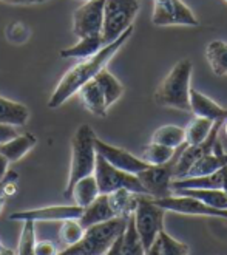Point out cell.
Wrapping results in <instances>:
<instances>
[{
    "mask_svg": "<svg viewBox=\"0 0 227 255\" xmlns=\"http://www.w3.org/2000/svg\"><path fill=\"white\" fill-rule=\"evenodd\" d=\"M131 34H133V26H130L127 31L124 34H120L116 40L105 45V47L96 54L90 56L87 59H82L79 64L71 67L62 76V79L59 81L56 90L48 101V107L59 109L62 104H65V101H68L73 95L78 93L82 85L95 79L96 74L107 67L110 59L124 47V43L131 37Z\"/></svg>",
    "mask_w": 227,
    "mask_h": 255,
    "instance_id": "cell-1",
    "label": "cell"
},
{
    "mask_svg": "<svg viewBox=\"0 0 227 255\" xmlns=\"http://www.w3.org/2000/svg\"><path fill=\"white\" fill-rule=\"evenodd\" d=\"M96 133L90 127V124H82L71 138V161H70V172L68 181L64 190V197L68 198L73 186L79 181L81 178L93 175L96 167Z\"/></svg>",
    "mask_w": 227,
    "mask_h": 255,
    "instance_id": "cell-2",
    "label": "cell"
},
{
    "mask_svg": "<svg viewBox=\"0 0 227 255\" xmlns=\"http://www.w3.org/2000/svg\"><path fill=\"white\" fill-rule=\"evenodd\" d=\"M193 64L190 59L179 61L155 92V102L165 109L190 112V79Z\"/></svg>",
    "mask_w": 227,
    "mask_h": 255,
    "instance_id": "cell-3",
    "label": "cell"
},
{
    "mask_svg": "<svg viewBox=\"0 0 227 255\" xmlns=\"http://www.w3.org/2000/svg\"><path fill=\"white\" fill-rule=\"evenodd\" d=\"M128 218L114 217L112 220L93 224L85 229L82 240L71 248H65L62 254L70 255H105L112 245L124 234Z\"/></svg>",
    "mask_w": 227,
    "mask_h": 255,
    "instance_id": "cell-4",
    "label": "cell"
},
{
    "mask_svg": "<svg viewBox=\"0 0 227 255\" xmlns=\"http://www.w3.org/2000/svg\"><path fill=\"white\" fill-rule=\"evenodd\" d=\"M138 12L139 0H105L102 26V37L105 43L116 40L130 26H133L131 23Z\"/></svg>",
    "mask_w": 227,
    "mask_h": 255,
    "instance_id": "cell-5",
    "label": "cell"
},
{
    "mask_svg": "<svg viewBox=\"0 0 227 255\" xmlns=\"http://www.w3.org/2000/svg\"><path fill=\"white\" fill-rule=\"evenodd\" d=\"M164 217L165 211L153 201V198H150L148 195H139L133 218L145 251L155 243L159 232L164 229Z\"/></svg>",
    "mask_w": 227,
    "mask_h": 255,
    "instance_id": "cell-6",
    "label": "cell"
},
{
    "mask_svg": "<svg viewBox=\"0 0 227 255\" xmlns=\"http://www.w3.org/2000/svg\"><path fill=\"white\" fill-rule=\"evenodd\" d=\"M95 176H96L101 195H109L119 189H127L134 193L147 195L138 175L127 173L124 170H119V169L113 167L112 164L105 161L101 155H98V158H96Z\"/></svg>",
    "mask_w": 227,
    "mask_h": 255,
    "instance_id": "cell-7",
    "label": "cell"
},
{
    "mask_svg": "<svg viewBox=\"0 0 227 255\" xmlns=\"http://www.w3.org/2000/svg\"><path fill=\"white\" fill-rule=\"evenodd\" d=\"M179 150H178V153H179ZM178 153L170 162L161 164V166H148L145 170L138 173L139 181L150 198H153V200L165 198V197H170L173 193L172 181L175 179V164L178 159Z\"/></svg>",
    "mask_w": 227,
    "mask_h": 255,
    "instance_id": "cell-8",
    "label": "cell"
},
{
    "mask_svg": "<svg viewBox=\"0 0 227 255\" xmlns=\"http://www.w3.org/2000/svg\"><path fill=\"white\" fill-rule=\"evenodd\" d=\"M151 23L156 26H198V19L183 0H153Z\"/></svg>",
    "mask_w": 227,
    "mask_h": 255,
    "instance_id": "cell-9",
    "label": "cell"
},
{
    "mask_svg": "<svg viewBox=\"0 0 227 255\" xmlns=\"http://www.w3.org/2000/svg\"><path fill=\"white\" fill-rule=\"evenodd\" d=\"M153 201L159 207H162L165 212H175V214L192 215V217H215V218L227 220V211L210 207L193 197H187V195L172 193L170 197L158 198Z\"/></svg>",
    "mask_w": 227,
    "mask_h": 255,
    "instance_id": "cell-10",
    "label": "cell"
},
{
    "mask_svg": "<svg viewBox=\"0 0 227 255\" xmlns=\"http://www.w3.org/2000/svg\"><path fill=\"white\" fill-rule=\"evenodd\" d=\"M105 0H88L73 14V33L79 39L101 36L104 26Z\"/></svg>",
    "mask_w": 227,
    "mask_h": 255,
    "instance_id": "cell-11",
    "label": "cell"
},
{
    "mask_svg": "<svg viewBox=\"0 0 227 255\" xmlns=\"http://www.w3.org/2000/svg\"><path fill=\"white\" fill-rule=\"evenodd\" d=\"M84 212V207L78 204H57L39 209L14 212L9 215L11 221H33V223H62L67 220H79Z\"/></svg>",
    "mask_w": 227,
    "mask_h": 255,
    "instance_id": "cell-12",
    "label": "cell"
},
{
    "mask_svg": "<svg viewBox=\"0 0 227 255\" xmlns=\"http://www.w3.org/2000/svg\"><path fill=\"white\" fill-rule=\"evenodd\" d=\"M96 152L101 155L105 161L110 162L113 167L124 170L127 173L138 175L139 172L145 170L148 164L141 159V156H134L133 153L127 152V150L112 145L99 138H96Z\"/></svg>",
    "mask_w": 227,
    "mask_h": 255,
    "instance_id": "cell-13",
    "label": "cell"
},
{
    "mask_svg": "<svg viewBox=\"0 0 227 255\" xmlns=\"http://www.w3.org/2000/svg\"><path fill=\"white\" fill-rule=\"evenodd\" d=\"M221 128H223V123H215L214 130H212V133L209 134V138L206 141H203L201 144H195V145L184 144L181 147L176 164H175V179L184 178L196 159H200L201 156L210 153L212 150L215 148V144L218 141V133Z\"/></svg>",
    "mask_w": 227,
    "mask_h": 255,
    "instance_id": "cell-14",
    "label": "cell"
},
{
    "mask_svg": "<svg viewBox=\"0 0 227 255\" xmlns=\"http://www.w3.org/2000/svg\"><path fill=\"white\" fill-rule=\"evenodd\" d=\"M190 112L195 116L209 119L212 123H224L227 119V109L195 88L190 90Z\"/></svg>",
    "mask_w": 227,
    "mask_h": 255,
    "instance_id": "cell-15",
    "label": "cell"
},
{
    "mask_svg": "<svg viewBox=\"0 0 227 255\" xmlns=\"http://www.w3.org/2000/svg\"><path fill=\"white\" fill-rule=\"evenodd\" d=\"M227 166V153L223 150V145L220 141H217L215 148L212 150L210 153L201 156L200 159H196L192 167L189 169L187 176H203V175H210V173H217L223 167Z\"/></svg>",
    "mask_w": 227,
    "mask_h": 255,
    "instance_id": "cell-16",
    "label": "cell"
},
{
    "mask_svg": "<svg viewBox=\"0 0 227 255\" xmlns=\"http://www.w3.org/2000/svg\"><path fill=\"white\" fill-rule=\"evenodd\" d=\"M82 106L95 116H101L105 118L107 116V104H105V98L101 92V87L98 85V82L95 79H92L90 82H87L85 85H82L78 92Z\"/></svg>",
    "mask_w": 227,
    "mask_h": 255,
    "instance_id": "cell-17",
    "label": "cell"
},
{
    "mask_svg": "<svg viewBox=\"0 0 227 255\" xmlns=\"http://www.w3.org/2000/svg\"><path fill=\"white\" fill-rule=\"evenodd\" d=\"M29 119V110L25 104L11 101L0 95V124L9 127H23Z\"/></svg>",
    "mask_w": 227,
    "mask_h": 255,
    "instance_id": "cell-18",
    "label": "cell"
},
{
    "mask_svg": "<svg viewBox=\"0 0 227 255\" xmlns=\"http://www.w3.org/2000/svg\"><path fill=\"white\" fill-rule=\"evenodd\" d=\"M114 212L112 211L110 203H109V195H99V197L87 207H84V212L79 218L81 224L87 229L93 224L102 223L114 218Z\"/></svg>",
    "mask_w": 227,
    "mask_h": 255,
    "instance_id": "cell-19",
    "label": "cell"
},
{
    "mask_svg": "<svg viewBox=\"0 0 227 255\" xmlns=\"http://www.w3.org/2000/svg\"><path fill=\"white\" fill-rule=\"evenodd\" d=\"M36 144H37V138L33 133H19L16 138L0 144V153H2L9 162H17L29 152V150L34 148Z\"/></svg>",
    "mask_w": 227,
    "mask_h": 255,
    "instance_id": "cell-20",
    "label": "cell"
},
{
    "mask_svg": "<svg viewBox=\"0 0 227 255\" xmlns=\"http://www.w3.org/2000/svg\"><path fill=\"white\" fill-rule=\"evenodd\" d=\"M101 195L99 186L96 181V176L88 175L81 178L71 189V193L68 200H73V204H78L81 207H87L88 204H92L98 197Z\"/></svg>",
    "mask_w": 227,
    "mask_h": 255,
    "instance_id": "cell-21",
    "label": "cell"
},
{
    "mask_svg": "<svg viewBox=\"0 0 227 255\" xmlns=\"http://www.w3.org/2000/svg\"><path fill=\"white\" fill-rule=\"evenodd\" d=\"M105 40L101 36H90V37H82L79 39V42L73 45V47H68L65 50H60V57L64 59H87L90 56L96 54L98 51H101L105 47Z\"/></svg>",
    "mask_w": 227,
    "mask_h": 255,
    "instance_id": "cell-22",
    "label": "cell"
},
{
    "mask_svg": "<svg viewBox=\"0 0 227 255\" xmlns=\"http://www.w3.org/2000/svg\"><path fill=\"white\" fill-rule=\"evenodd\" d=\"M138 200H139V193H134L127 189H119L109 193V203L116 217L130 218L134 212L136 206H138Z\"/></svg>",
    "mask_w": 227,
    "mask_h": 255,
    "instance_id": "cell-23",
    "label": "cell"
},
{
    "mask_svg": "<svg viewBox=\"0 0 227 255\" xmlns=\"http://www.w3.org/2000/svg\"><path fill=\"white\" fill-rule=\"evenodd\" d=\"M223 170V169H221ZM203 175V176H187L172 181V190L183 189H223V172Z\"/></svg>",
    "mask_w": 227,
    "mask_h": 255,
    "instance_id": "cell-24",
    "label": "cell"
},
{
    "mask_svg": "<svg viewBox=\"0 0 227 255\" xmlns=\"http://www.w3.org/2000/svg\"><path fill=\"white\" fill-rule=\"evenodd\" d=\"M95 81L101 87V92H102V95L105 98V104H107V107L113 106V104L116 101H119L120 96L124 95L122 84H120L107 68L101 70L95 76Z\"/></svg>",
    "mask_w": 227,
    "mask_h": 255,
    "instance_id": "cell-25",
    "label": "cell"
},
{
    "mask_svg": "<svg viewBox=\"0 0 227 255\" xmlns=\"http://www.w3.org/2000/svg\"><path fill=\"white\" fill-rule=\"evenodd\" d=\"M173 193L187 195V197H193L210 207L227 211V195L223 189H183Z\"/></svg>",
    "mask_w": 227,
    "mask_h": 255,
    "instance_id": "cell-26",
    "label": "cell"
},
{
    "mask_svg": "<svg viewBox=\"0 0 227 255\" xmlns=\"http://www.w3.org/2000/svg\"><path fill=\"white\" fill-rule=\"evenodd\" d=\"M206 57L217 76H227V42L212 40L206 48Z\"/></svg>",
    "mask_w": 227,
    "mask_h": 255,
    "instance_id": "cell-27",
    "label": "cell"
},
{
    "mask_svg": "<svg viewBox=\"0 0 227 255\" xmlns=\"http://www.w3.org/2000/svg\"><path fill=\"white\" fill-rule=\"evenodd\" d=\"M151 142L179 148L186 144V128L179 126H162L151 134Z\"/></svg>",
    "mask_w": 227,
    "mask_h": 255,
    "instance_id": "cell-28",
    "label": "cell"
},
{
    "mask_svg": "<svg viewBox=\"0 0 227 255\" xmlns=\"http://www.w3.org/2000/svg\"><path fill=\"white\" fill-rule=\"evenodd\" d=\"M178 150L179 148H172V147H167V145L150 142L148 145L144 147L141 159L145 161L148 166H161V164L170 162L175 158V155L178 153Z\"/></svg>",
    "mask_w": 227,
    "mask_h": 255,
    "instance_id": "cell-29",
    "label": "cell"
},
{
    "mask_svg": "<svg viewBox=\"0 0 227 255\" xmlns=\"http://www.w3.org/2000/svg\"><path fill=\"white\" fill-rule=\"evenodd\" d=\"M120 252L122 255H145V248L141 242V237L136 231L133 215L127 221V228L120 240Z\"/></svg>",
    "mask_w": 227,
    "mask_h": 255,
    "instance_id": "cell-30",
    "label": "cell"
},
{
    "mask_svg": "<svg viewBox=\"0 0 227 255\" xmlns=\"http://www.w3.org/2000/svg\"><path fill=\"white\" fill-rule=\"evenodd\" d=\"M214 126L215 123L209 121V119L195 116L186 128V144L187 145L201 144L209 138V134L214 130Z\"/></svg>",
    "mask_w": 227,
    "mask_h": 255,
    "instance_id": "cell-31",
    "label": "cell"
},
{
    "mask_svg": "<svg viewBox=\"0 0 227 255\" xmlns=\"http://www.w3.org/2000/svg\"><path fill=\"white\" fill-rule=\"evenodd\" d=\"M84 234H85V228L82 226L79 220H67L60 224L59 240H60V243H62V246L71 248L81 242Z\"/></svg>",
    "mask_w": 227,
    "mask_h": 255,
    "instance_id": "cell-32",
    "label": "cell"
},
{
    "mask_svg": "<svg viewBox=\"0 0 227 255\" xmlns=\"http://www.w3.org/2000/svg\"><path fill=\"white\" fill-rule=\"evenodd\" d=\"M34 224L33 221H23V228L19 240V248H17V255H31L34 251V243H36V232H34Z\"/></svg>",
    "mask_w": 227,
    "mask_h": 255,
    "instance_id": "cell-33",
    "label": "cell"
},
{
    "mask_svg": "<svg viewBox=\"0 0 227 255\" xmlns=\"http://www.w3.org/2000/svg\"><path fill=\"white\" fill-rule=\"evenodd\" d=\"M162 255H189V246L170 237L164 229L159 232Z\"/></svg>",
    "mask_w": 227,
    "mask_h": 255,
    "instance_id": "cell-34",
    "label": "cell"
},
{
    "mask_svg": "<svg viewBox=\"0 0 227 255\" xmlns=\"http://www.w3.org/2000/svg\"><path fill=\"white\" fill-rule=\"evenodd\" d=\"M34 254L36 255H59V251L51 240H40V242L36 240Z\"/></svg>",
    "mask_w": 227,
    "mask_h": 255,
    "instance_id": "cell-35",
    "label": "cell"
},
{
    "mask_svg": "<svg viewBox=\"0 0 227 255\" xmlns=\"http://www.w3.org/2000/svg\"><path fill=\"white\" fill-rule=\"evenodd\" d=\"M19 134L17 128L16 127H9V126H3L0 124V144H3L12 138H16Z\"/></svg>",
    "mask_w": 227,
    "mask_h": 255,
    "instance_id": "cell-36",
    "label": "cell"
},
{
    "mask_svg": "<svg viewBox=\"0 0 227 255\" xmlns=\"http://www.w3.org/2000/svg\"><path fill=\"white\" fill-rule=\"evenodd\" d=\"M145 255H162L161 242H159V235H158V238L155 240V243L151 245V246L145 251Z\"/></svg>",
    "mask_w": 227,
    "mask_h": 255,
    "instance_id": "cell-37",
    "label": "cell"
},
{
    "mask_svg": "<svg viewBox=\"0 0 227 255\" xmlns=\"http://www.w3.org/2000/svg\"><path fill=\"white\" fill-rule=\"evenodd\" d=\"M8 166H9V161L0 153V181L5 178V175L8 173Z\"/></svg>",
    "mask_w": 227,
    "mask_h": 255,
    "instance_id": "cell-38",
    "label": "cell"
},
{
    "mask_svg": "<svg viewBox=\"0 0 227 255\" xmlns=\"http://www.w3.org/2000/svg\"><path fill=\"white\" fill-rule=\"evenodd\" d=\"M120 240H122V235H120L116 242L112 245V248L107 251V254H105V255H122V252H120Z\"/></svg>",
    "mask_w": 227,
    "mask_h": 255,
    "instance_id": "cell-39",
    "label": "cell"
},
{
    "mask_svg": "<svg viewBox=\"0 0 227 255\" xmlns=\"http://www.w3.org/2000/svg\"><path fill=\"white\" fill-rule=\"evenodd\" d=\"M0 2L9 3V5H31V3L42 2V0H0Z\"/></svg>",
    "mask_w": 227,
    "mask_h": 255,
    "instance_id": "cell-40",
    "label": "cell"
},
{
    "mask_svg": "<svg viewBox=\"0 0 227 255\" xmlns=\"http://www.w3.org/2000/svg\"><path fill=\"white\" fill-rule=\"evenodd\" d=\"M223 190L226 192V195H227V166L226 167H223Z\"/></svg>",
    "mask_w": 227,
    "mask_h": 255,
    "instance_id": "cell-41",
    "label": "cell"
},
{
    "mask_svg": "<svg viewBox=\"0 0 227 255\" xmlns=\"http://www.w3.org/2000/svg\"><path fill=\"white\" fill-rule=\"evenodd\" d=\"M5 193H3V187H2V184H0V212H2V209H3V206H5Z\"/></svg>",
    "mask_w": 227,
    "mask_h": 255,
    "instance_id": "cell-42",
    "label": "cell"
},
{
    "mask_svg": "<svg viewBox=\"0 0 227 255\" xmlns=\"http://www.w3.org/2000/svg\"><path fill=\"white\" fill-rule=\"evenodd\" d=\"M0 255H17L14 251H11V249H8V248H5L2 252H0Z\"/></svg>",
    "mask_w": 227,
    "mask_h": 255,
    "instance_id": "cell-43",
    "label": "cell"
},
{
    "mask_svg": "<svg viewBox=\"0 0 227 255\" xmlns=\"http://www.w3.org/2000/svg\"><path fill=\"white\" fill-rule=\"evenodd\" d=\"M223 130H224V133H226V136H227V119L223 123Z\"/></svg>",
    "mask_w": 227,
    "mask_h": 255,
    "instance_id": "cell-44",
    "label": "cell"
},
{
    "mask_svg": "<svg viewBox=\"0 0 227 255\" xmlns=\"http://www.w3.org/2000/svg\"><path fill=\"white\" fill-rule=\"evenodd\" d=\"M3 249H5V246H3V245H2V242H0V252H2V251H3Z\"/></svg>",
    "mask_w": 227,
    "mask_h": 255,
    "instance_id": "cell-45",
    "label": "cell"
},
{
    "mask_svg": "<svg viewBox=\"0 0 227 255\" xmlns=\"http://www.w3.org/2000/svg\"><path fill=\"white\" fill-rule=\"evenodd\" d=\"M59 255H70V254H62V252H59Z\"/></svg>",
    "mask_w": 227,
    "mask_h": 255,
    "instance_id": "cell-46",
    "label": "cell"
},
{
    "mask_svg": "<svg viewBox=\"0 0 227 255\" xmlns=\"http://www.w3.org/2000/svg\"><path fill=\"white\" fill-rule=\"evenodd\" d=\"M31 255H36V254H34V251H33V252H31Z\"/></svg>",
    "mask_w": 227,
    "mask_h": 255,
    "instance_id": "cell-47",
    "label": "cell"
},
{
    "mask_svg": "<svg viewBox=\"0 0 227 255\" xmlns=\"http://www.w3.org/2000/svg\"><path fill=\"white\" fill-rule=\"evenodd\" d=\"M224 2H226V3H227V0H224Z\"/></svg>",
    "mask_w": 227,
    "mask_h": 255,
    "instance_id": "cell-48",
    "label": "cell"
},
{
    "mask_svg": "<svg viewBox=\"0 0 227 255\" xmlns=\"http://www.w3.org/2000/svg\"><path fill=\"white\" fill-rule=\"evenodd\" d=\"M85 2H88V0H85Z\"/></svg>",
    "mask_w": 227,
    "mask_h": 255,
    "instance_id": "cell-49",
    "label": "cell"
}]
</instances>
